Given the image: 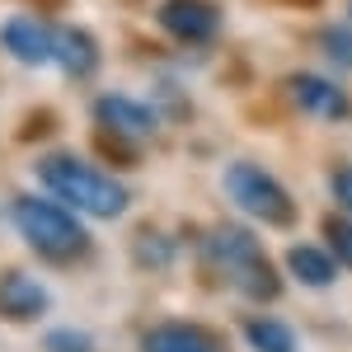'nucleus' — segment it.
<instances>
[{
  "label": "nucleus",
  "mask_w": 352,
  "mask_h": 352,
  "mask_svg": "<svg viewBox=\"0 0 352 352\" xmlns=\"http://www.w3.org/2000/svg\"><path fill=\"white\" fill-rule=\"evenodd\" d=\"M38 179L61 202H71V207H80V212H89L99 221H113L127 212V188L118 179H109L104 169L76 160V155H43L38 160Z\"/></svg>",
  "instance_id": "1"
},
{
  "label": "nucleus",
  "mask_w": 352,
  "mask_h": 352,
  "mask_svg": "<svg viewBox=\"0 0 352 352\" xmlns=\"http://www.w3.org/2000/svg\"><path fill=\"white\" fill-rule=\"evenodd\" d=\"M207 254H212L217 272L240 292V296H254V300L282 296V282H277V272H272L263 244L254 240L244 226H221V230H212Z\"/></svg>",
  "instance_id": "2"
},
{
  "label": "nucleus",
  "mask_w": 352,
  "mask_h": 352,
  "mask_svg": "<svg viewBox=\"0 0 352 352\" xmlns=\"http://www.w3.org/2000/svg\"><path fill=\"white\" fill-rule=\"evenodd\" d=\"M14 226H19V235H24L43 258H52V263H76V258L89 254L85 226L76 217H66L47 197H19V202H14Z\"/></svg>",
  "instance_id": "3"
},
{
  "label": "nucleus",
  "mask_w": 352,
  "mask_h": 352,
  "mask_svg": "<svg viewBox=\"0 0 352 352\" xmlns=\"http://www.w3.org/2000/svg\"><path fill=\"white\" fill-rule=\"evenodd\" d=\"M226 192H230V202L240 207L244 217L263 221V226H292L296 221L292 192L282 188L268 169H258V164H244V160L230 164L226 169Z\"/></svg>",
  "instance_id": "4"
},
{
  "label": "nucleus",
  "mask_w": 352,
  "mask_h": 352,
  "mask_svg": "<svg viewBox=\"0 0 352 352\" xmlns=\"http://www.w3.org/2000/svg\"><path fill=\"white\" fill-rule=\"evenodd\" d=\"M160 28L179 43H212L221 28L217 5L207 0H164L160 5Z\"/></svg>",
  "instance_id": "5"
},
{
  "label": "nucleus",
  "mask_w": 352,
  "mask_h": 352,
  "mask_svg": "<svg viewBox=\"0 0 352 352\" xmlns=\"http://www.w3.org/2000/svg\"><path fill=\"white\" fill-rule=\"evenodd\" d=\"M287 94H292V104H296L300 113H310V118H352V104L348 94L338 89V85L320 80V76H292L287 80Z\"/></svg>",
  "instance_id": "6"
},
{
  "label": "nucleus",
  "mask_w": 352,
  "mask_h": 352,
  "mask_svg": "<svg viewBox=\"0 0 352 352\" xmlns=\"http://www.w3.org/2000/svg\"><path fill=\"white\" fill-rule=\"evenodd\" d=\"M0 43H5L10 56H19L24 66H43L52 56V28H43L28 14H10L5 28H0Z\"/></svg>",
  "instance_id": "7"
},
{
  "label": "nucleus",
  "mask_w": 352,
  "mask_h": 352,
  "mask_svg": "<svg viewBox=\"0 0 352 352\" xmlns=\"http://www.w3.org/2000/svg\"><path fill=\"white\" fill-rule=\"evenodd\" d=\"M47 310V287L28 272H5L0 277V315L5 320H38Z\"/></svg>",
  "instance_id": "8"
},
{
  "label": "nucleus",
  "mask_w": 352,
  "mask_h": 352,
  "mask_svg": "<svg viewBox=\"0 0 352 352\" xmlns=\"http://www.w3.org/2000/svg\"><path fill=\"white\" fill-rule=\"evenodd\" d=\"M94 113L118 136H151V127H155V113L146 109V104H136V99H122V94H104L94 104Z\"/></svg>",
  "instance_id": "9"
},
{
  "label": "nucleus",
  "mask_w": 352,
  "mask_h": 352,
  "mask_svg": "<svg viewBox=\"0 0 352 352\" xmlns=\"http://www.w3.org/2000/svg\"><path fill=\"white\" fill-rule=\"evenodd\" d=\"M52 61L61 71H71V76H89L99 66V47H94V38L85 28L61 24V28H52Z\"/></svg>",
  "instance_id": "10"
},
{
  "label": "nucleus",
  "mask_w": 352,
  "mask_h": 352,
  "mask_svg": "<svg viewBox=\"0 0 352 352\" xmlns=\"http://www.w3.org/2000/svg\"><path fill=\"white\" fill-rule=\"evenodd\" d=\"M146 352H217V343L192 324H160L146 333Z\"/></svg>",
  "instance_id": "11"
},
{
  "label": "nucleus",
  "mask_w": 352,
  "mask_h": 352,
  "mask_svg": "<svg viewBox=\"0 0 352 352\" xmlns=\"http://www.w3.org/2000/svg\"><path fill=\"white\" fill-rule=\"evenodd\" d=\"M287 263H292V272H296L305 287H329L338 277V258L333 254H320L315 244H292Z\"/></svg>",
  "instance_id": "12"
},
{
  "label": "nucleus",
  "mask_w": 352,
  "mask_h": 352,
  "mask_svg": "<svg viewBox=\"0 0 352 352\" xmlns=\"http://www.w3.org/2000/svg\"><path fill=\"white\" fill-rule=\"evenodd\" d=\"M244 338L254 343V352H296V333L282 324V320H249L244 324Z\"/></svg>",
  "instance_id": "13"
},
{
  "label": "nucleus",
  "mask_w": 352,
  "mask_h": 352,
  "mask_svg": "<svg viewBox=\"0 0 352 352\" xmlns=\"http://www.w3.org/2000/svg\"><path fill=\"white\" fill-rule=\"evenodd\" d=\"M329 254L352 268V217H333L329 221Z\"/></svg>",
  "instance_id": "14"
},
{
  "label": "nucleus",
  "mask_w": 352,
  "mask_h": 352,
  "mask_svg": "<svg viewBox=\"0 0 352 352\" xmlns=\"http://www.w3.org/2000/svg\"><path fill=\"white\" fill-rule=\"evenodd\" d=\"M320 47H324L338 66H352V28H343V24H333V28H324V38H320Z\"/></svg>",
  "instance_id": "15"
},
{
  "label": "nucleus",
  "mask_w": 352,
  "mask_h": 352,
  "mask_svg": "<svg viewBox=\"0 0 352 352\" xmlns=\"http://www.w3.org/2000/svg\"><path fill=\"white\" fill-rule=\"evenodd\" d=\"M47 348L52 352H94V343L80 338V333H71V329H56V333H47Z\"/></svg>",
  "instance_id": "16"
},
{
  "label": "nucleus",
  "mask_w": 352,
  "mask_h": 352,
  "mask_svg": "<svg viewBox=\"0 0 352 352\" xmlns=\"http://www.w3.org/2000/svg\"><path fill=\"white\" fill-rule=\"evenodd\" d=\"M333 197L352 212V169H338V174H333Z\"/></svg>",
  "instance_id": "17"
},
{
  "label": "nucleus",
  "mask_w": 352,
  "mask_h": 352,
  "mask_svg": "<svg viewBox=\"0 0 352 352\" xmlns=\"http://www.w3.org/2000/svg\"><path fill=\"white\" fill-rule=\"evenodd\" d=\"M348 10H352V5H348Z\"/></svg>",
  "instance_id": "18"
}]
</instances>
